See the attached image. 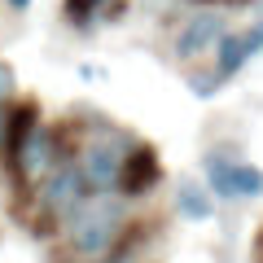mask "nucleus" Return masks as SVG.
Here are the masks:
<instances>
[{
	"mask_svg": "<svg viewBox=\"0 0 263 263\" xmlns=\"http://www.w3.org/2000/svg\"><path fill=\"white\" fill-rule=\"evenodd\" d=\"M9 162H13V171H18V180L27 189H40L48 180V171L62 162L57 132L48 123H35V114H31L27 127H13V119H9Z\"/></svg>",
	"mask_w": 263,
	"mask_h": 263,
	"instance_id": "2",
	"label": "nucleus"
},
{
	"mask_svg": "<svg viewBox=\"0 0 263 263\" xmlns=\"http://www.w3.org/2000/svg\"><path fill=\"white\" fill-rule=\"evenodd\" d=\"M180 215H184V219H206V215H211L206 193H202L193 180H184V184H180Z\"/></svg>",
	"mask_w": 263,
	"mask_h": 263,
	"instance_id": "9",
	"label": "nucleus"
},
{
	"mask_svg": "<svg viewBox=\"0 0 263 263\" xmlns=\"http://www.w3.org/2000/svg\"><path fill=\"white\" fill-rule=\"evenodd\" d=\"M9 154V114H5V105H0V158Z\"/></svg>",
	"mask_w": 263,
	"mask_h": 263,
	"instance_id": "11",
	"label": "nucleus"
},
{
	"mask_svg": "<svg viewBox=\"0 0 263 263\" xmlns=\"http://www.w3.org/2000/svg\"><path fill=\"white\" fill-rule=\"evenodd\" d=\"M123 158H127V145H123L119 136H92V141L79 149L75 171L84 176L88 193H110V189H119Z\"/></svg>",
	"mask_w": 263,
	"mask_h": 263,
	"instance_id": "3",
	"label": "nucleus"
},
{
	"mask_svg": "<svg viewBox=\"0 0 263 263\" xmlns=\"http://www.w3.org/2000/svg\"><path fill=\"white\" fill-rule=\"evenodd\" d=\"M206 180L224 202H241V197L263 193V171L250 162H228V158H206Z\"/></svg>",
	"mask_w": 263,
	"mask_h": 263,
	"instance_id": "5",
	"label": "nucleus"
},
{
	"mask_svg": "<svg viewBox=\"0 0 263 263\" xmlns=\"http://www.w3.org/2000/svg\"><path fill=\"white\" fill-rule=\"evenodd\" d=\"M154 180H158V158H154L149 149L127 154V158H123V176H119V189H123V193H145Z\"/></svg>",
	"mask_w": 263,
	"mask_h": 263,
	"instance_id": "7",
	"label": "nucleus"
},
{
	"mask_svg": "<svg viewBox=\"0 0 263 263\" xmlns=\"http://www.w3.org/2000/svg\"><path fill=\"white\" fill-rule=\"evenodd\" d=\"M123 219H127L123 197L88 193L84 202L70 211V219H66V246H70V254H79V259H88V263L105 259L110 246L119 241V233H123Z\"/></svg>",
	"mask_w": 263,
	"mask_h": 263,
	"instance_id": "1",
	"label": "nucleus"
},
{
	"mask_svg": "<svg viewBox=\"0 0 263 263\" xmlns=\"http://www.w3.org/2000/svg\"><path fill=\"white\" fill-rule=\"evenodd\" d=\"M219 13H193L184 22V31L176 35V57H197L202 48H211L219 40Z\"/></svg>",
	"mask_w": 263,
	"mask_h": 263,
	"instance_id": "6",
	"label": "nucleus"
},
{
	"mask_svg": "<svg viewBox=\"0 0 263 263\" xmlns=\"http://www.w3.org/2000/svg\"><path fill=\"white\" fill-rule=\"evenodd\" d=\"M84 197H88V184L75 171V162H57V167L48 171V180L40 184V197H35L40 219H44V224H66L70 211H75Z\"/></svg>",
	"mask_w": 263,
	"mask_h": 263,
	"instance_id": "4",
	"label": "nucleus"
},
{
	"mask_svg": "<svg viewBox=\"0 0 263 263\" xmlns=\"http://www.w3.org/2000/svg\"><path fill=\"white\" fill-rule=\"evenodd\" d=\"M9 5H13V9H27V5H31V0H9Z\"/></svg>",
	"mask_w": 263,
	"mask_h": 263,
	"instance_id": "13",
	"label": "nucleus"
},
{
	"mask_svg": "<svg viewBox=\"0 0 263 263\" xmlns=\"http://www.w3.org/2000/svg\"><path fill=\"white\" fill-rule=\"evenodd\" d=\"M13 92H18V75H13L9 62H0V105L13 101Z\"/></svg>",
	"mask_w": 263,
	"mask_h": 263,
	"instance_id": "10",
	"label": "nucleus"
},
{
	"mask_svg": "<svg viewBox=\"0 0 263 263\" xmlns=\"http://www.w3.org/2000/svg\"><path fill=\"white\" fill-rule=\"evenodd\" d=\"M259 35H263V27H259Z\"/></svg>",
	"mask_w": 263,
	"mask_h": 263,
	"instance_id": "14",
	"label": "nucleus"
},
{
	"mask_svg": "<svg viewBox=\"0 0 263 263\" xmlns=\"http://www.w3.org/2000/svg\"><path fill=\"white\" fill-rule=\"evenodd\" d=\"M97 0H66V13H70V18H84V9H92Z\"/></svg>",
	"mask_w": 263,
	"mask_h": 263,
	"instance_id": "12",
	"label": "nucleus"
},
{
	"mask_svg": "<svg viewBox=\"0 0 263 263\" xmlns=\"http://www.w3.org/2000/svg\"><path fill=\"white\" fill-rule=\"evenodd\" d=\"M250 53H254L250 35H224V44H219V75H233Z\"/></svg>",
	"mask_w": 263,
	"mask_h": 263,
	"instance_id": "8",
	"label": "nucleus"
}]
</instances>
